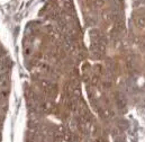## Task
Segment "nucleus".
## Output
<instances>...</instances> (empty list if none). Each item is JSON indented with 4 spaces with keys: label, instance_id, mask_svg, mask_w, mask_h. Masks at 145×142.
Instances as JSON below:
<instances>
[{
    "label": "nucleus",
    "instance_id": "f257e3e1",
    "mask_svg": "<svg viewBox=\"0 0 145 142\" xmlns=\"http://www.w3.org/2000/svg\"><path fill=\"white\" fill-rule=\"evenodd\" d=\"M137 24H138V26H143V27H145V18H144V17L139 18L138 22H137Z\"/></svg>",
    "mask_w": 145,
    "mask_h": 142
}]
</instances>
